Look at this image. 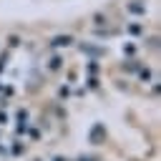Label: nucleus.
Here are the masks:
<instances>
[{"label": "nucleus", "mask_w": 161, "mask_h": 161, "mask_svg": "<svg viewBox=\"0 0 161 161\" xmlns=\"http://www.w3.org/2000/svg\"><path fill=\"white\" fill-rule=\"evenodd\" d=\"M68 43H70V38H68V35H65V38H55V40H53V45H68Z\"/></svg>", "instance_id": "1"}, {"label": "nucleus", "mask_w": 161, "mask_h": 161, "mask_svg": "<svg viewBox=\"0 0 161 161\" xmlns=\"http://www.w3.org/2000/svg\"><path fill=\"white\" fill-rule=\"evenodd\" d=\"M83 161H91V158H83Z\"/></svg>", "instance_id": "2"}]
</instances>
